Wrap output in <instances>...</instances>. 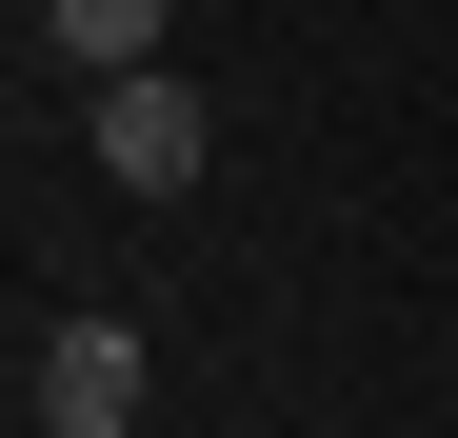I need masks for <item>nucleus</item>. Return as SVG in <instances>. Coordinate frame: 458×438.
Wrapping results in <instances>:
<instances>
[{
	"label": "nucleus",
	"instance_id": "nucleus-4",
	"mask_svg": "<svg viewBox=\"0 0 458 438\" xmlns=\"http://www.w3.org/2000/svg\"><path fill=\"white\" fill-rule=\"evenodd\" d=\"M120 438H140V418H120Z\"/></svg>",
	"mask_w": 458,
	"mask_h": 438
},
{
	"label": "nucleus",
	"instance_id": "nucleus-3",
	"mask_svg": "<svg viewBox=\"0 0 458 438\" xmlns=\"http://www.w3.org/2000/svg\"><path fill=\"white\" fill-rule=\"evenodd\" d=\"M160 21H180V0H40V40L81 60V80H140V60H160Z\"/></svg>",
	"mask_w": 458,
	"mask_h": 438
},
{
	"label": "nucleus",
	"instance_id": "nucleus-1",
	"mask_svg": "<svg viewBox=\"0 0 458 438\" xmlns=\"http://www.w3.org/2000/svg\"><path fill=\"white\" fill-rule=\"evenodd\" d=\"M199 160H219V100L180 80V60H140V80H100V180H120V199H180Z\"/></svg>",
	"mask_w": 458,
	"mask_h": 438
},
{
	"label": "nucleus",
	"instance_id": "nucleus-2",
	"mask_svg": "<svg viewBox=\"0 0 458 438\" xmlns=\"http://www.w3.org/2000/svg\"><path fill=\"white\" fill-rule=\"evenodd\" d=\"M40 418H60V438H120V418H140V319H60V339H40Z\"/></svg>",
	"mask_w": 458,
	"mask_h": 438
}]
</instances>
